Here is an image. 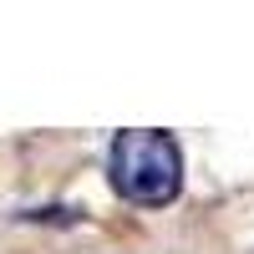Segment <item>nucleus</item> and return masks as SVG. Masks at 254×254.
I'll use <instances>...</instances> for the list:
<instances>
[{"label": "nucleus", "mask_w": 254, "mask_h": 254, "mask_svg": "<svg viewBox=\"0 0 254 254\" xmlns=\"http://www.w3.org/2000/svg\"><path fill=\"white\" fill-rule=\"evenodd\" d=\"M112 188L127 203H142V208H163L178 198L183 188V158H178V142L168 132H153V127H132V132H117L112 137Z\"/></svg>", "instance_id": "f257e3e1"}]
</instances>
